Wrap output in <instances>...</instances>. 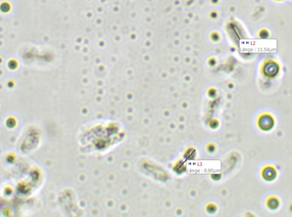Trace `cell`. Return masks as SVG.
<instances>
[{"label": "cell", "instance_id": "obj_3", "mask_svg": "<svg viewBox=\"0 0 292 217\" xmlns=\"http://www.w3.org/2000/svg\"><path fill=\"white\" fill-rule=\"evenodd\" d=\"M269 206H270V208L272 209L276 208L278 206L277 201L274 199H271L269 202Z\"/></svg>", "mask_w": 292, "mask_h": 217}, {"label": "cell", "instance_id": "obj_2", "mask_svg": "<svg viewBox=\"0 0 292 217\" xmlns=\"http://www.w3.org/2000/svg\"><path fill=\"white\" fill-rule=\"evenodd\" d=\"M276 174L273 169L269 168H267L265 170H264L263 176L265 180H267L268 181H271L274 179V178L276 177Z\"/></svg>", "mask_w": 292, "mask_h": 217}, {"label": "cell", "instance_id": "obj_1", "mask_svg": "<svg viewBox=\"0 0 292 217\" xmlns=\"http://www.w3.org/2000/svg\"><path fill=\"white\" fill-rule=\"evenodd\" d=\"M273 126V120L270 116H264L260 119L259 126L263 130H270Z\"/></svg>", "mask_w": 292, "mask_h": 217}]
</instances>
